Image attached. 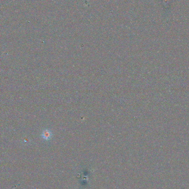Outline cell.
<instances>
[{
    "mask_svg": "<svg viewBox=\"0 0 189 189\" xmlns=\"http://www.w3.org/2000/svg\"><path fill=\"white\" fill-rule=\"evenodd\" d=\"M41 136L44 139L49 140L52 138V133L51 131L48 130H45L43 131Z\"/></svg>",
    "mask_w": 189,
    "mask_h": 189,
    "instance_id": "1",
    "label": "cell"
}]
</instances>
